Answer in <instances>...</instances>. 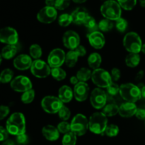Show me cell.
<instances>
[{"label": "cell", "instance_id": "cell-1", "mask_svg": "<svg viewBox=\"0 0 145 145\" xmlns=\"http://www.w3.org/2000/svg\"><path fill=\"white\" fill-rule=\"evenodd\" d=\"M6 128L9 134L18 136L25 133V119L21 113H14L6 123Z\"/></svg>", "mask_w": 145, "mask_h": 145}, {"label": "cell", "instance_id": "cell-2", "mask_svg": "<svg viewBox=\"0 0 145 145\" xmlns=\"http://www.w3.org/2000/svg\"><path fill=\"white\" fill-rule=\"evenodd\" d=\"M100 11L106 19L117 21L121 18L122 8L116 0H106L101 7Z\"/></svg>", "mask_w": 145, "mask_h": 145}, {"label": "cell", "instance_id": "cell-3", "mask_svg": "<svg viewBox=\"0 0 145 145\" xmlns=\"http://www.w3.org/2000/svg\"><path fill=\"white\" fill-rule=\"evenodd\" d=\"M108 126V118L103 113L97 112L91 116L89 120V129L94 134L102 135Z\"/></svg>", "mask_w": 145, "mask_h": 145}, {"label": "cell", "instance_id": "cell-4", "mask_svg": "<svg viewBox=\"0 0 145 145\" xmlns=\"http://www.w3.org/2000/svg\"><path fill=\"white\" fill-rule=\"evenodd\" d=\"M120 95L127 102L135 103L142 98L141 89L132 83L123 84L120 86Z\"/></svg>", "mask_w": 145, "mask_h": 145}, {"label": "cell", "instance_id": "cell-5", "mask_svg": "<svg viewBox=\"0 0 145 145\" xmlns=\"http://www.w3.org/2000/svg\"><path fill=\"white\" fill-rule=\"evenodd\" d=\"M123 45L130 53H138L141 51L142 42L140 35L135 32H130L123 38Z\"/></svg>", "mask_w": 145, "mask_h": 145}, {"label": "cell", "instance_id": "cell-6", "mask_svg": "<svg viewBox=\"0 0 145 145\" xmlns=\"http://www.w3.org/2000/svg\"><path fill=\"white\" fill-rule=\"evenodd\" d=\"M91 79L93 83L99 88H108L113 83L110 74L101 68L93 70L92 72Z\"/></svg>", "mask_w": 145, "mask_h": 145}, {"label": "cell", "instance_id": "cell-7", "mask_svg": "<svg viewBox=\"0 0 145 145\" xmlns=\"http://www.w3.org/2000/svg\"><path fill=\"white\" fill-rule=\"evenodd\" d=\"M71 125V131L77 136H82L89 129V120L82 114H77L73 118Z\"/></svg>", "mask_w": 145, "mask_h": 145}, {"label": "cell", "instance_id": "cell-8", "mask_svg": "<svg viewBox=\"0 0 145 145\" xmlns=\"http://www.w3.org/2000/svg\"><path fill=\"white\" fill-rule=\"evenodd\" d=\"M63 103L58 97L53 96H47L42 99L41 106L46 113L55 114L59 112L63 106Z\"/></svg>", "mask_w": 145, "mask_h": 145}, {"label": "cell", "instance_id": "cell-9", "mask_svg": "<svg viewBox=\"0 0 145 145\" xmlns=\"http://www.w3.org/2000/svg\"><path fill=\"white\" fill-rule=\"evenodd\" d=\"M31 72L37 78H46L50 74V67L48 64L41 59H35L31 67Z\"/></svg>", "mask_w": 145, "mask_h": 145}, {"label": "cell", "instance_id": "cell-10", "mask_svg": "<svg viewBox=\"0 0 145 145\" xmlns=\"http://www.w3.org/2000/svg\"><path fill=\"white\" fill-rule=\"evenodd\" d=\"M57 11L55 7H47L41 8L37 14V19L42 24H51L56 20Z\"/></svg>", "mask_w": 145, "mask_h": 145}, {"label": "cell", "instance_id": "cell-11", "mask_svg": "<svg viewBox=\"0 0 145 145\" xmlns=\"http://www.w3.org/2000/svg\"><path fill=\"white\" fill-rule=\"evenodd\" d=\"M11 88L16 92H25L32 89V82L28 77L23 75L14 78L10 84Z\"/></svg>", "mask_w": 145, "mask_h": 145}, {"label": "cell", "instance_id": "cell-12", "mask_svg": "<svg viewBox=\"0 0 145 145\" xmlns=\"http://www.w3.org/2000/svg\"><path fill=\"white\" fill-rule=\"evenodd\" d=\"M90 101L92 106L96 109H101L105 107L107 101V94L100 88L92 91L90 96Z\"/></svg>", "mask_w": 145, "mask_h": 145}, {"label": "cell", "instance_id": "cell-13", "mask_svg": "<svg viewBox=\"0 0 145 145\" xmlns=\"http://www.w3.org/2000/svg\"><path fill=\"white\" fill-rule=\"evenodd\" d=\"M18 41V33L14 28L5 27L0 29V42L7 45H16Z\"/></svg>", "mask_w": 145, "mask_h": 145}, {"label": "cell", "instance_id": "cell-14", "mask_svg": "<svg viewBox=\"0 0 145 145\" xmlns=\"http://www.w3.org/2000/svg\"><path fill=\"white\" fill-rule=\"evenodd\" d=\"M66 54L63 50L56 48L52 50L48 57V64L52 68L60 67L65 62Z\"/></svg>", "mask_w": 145, "mask_h": 145}, {"label": "cell", "instance_id": "cell-15", "mask_svg": "<svg viewBox=\"0 0 145 145\" xmlns=\"http://www.w3.org/2000/svg\"><path fill=\"white\" fill-rule=\"evenodd\" d=\"M62 41L64 45L70 50L76 49L79 45H80L79 35L74 31H66L62 37Z\"/></svg>", "mask_w": 145, "mask_h": 145}, {"label": "cell", "instance_id": "cell-16", "mask_svg": "<svg viewBox=\"0 0 145 145\" xmlns=\"http://www.w3.org/2000/svg\"><path fill=\"white\" fill-rule=\"evenodd\" d=\"M73 91L74 96L77 101H84L89 96V87L86 82H79L74 86Z\"/></svg>", "mask_w": 145, "mask_h": 145}, {"label": "cell", "instance_id": "cell-17", "mask_svg": "<svg viewBox=\"0 0 145 145\" xmlns=\"http://www.w3.org/2000/svg\"><path fill=\"white\" fill-rule=\"evenodd\" d=\"M32 63L33 61L31 57L25 54H21L17 56L13 62L14 67L21 71L26 70L31 68Z\"/></svg>", "mask_w": 145, "mask_h": 145}, {"label": "cell", "instance_id": "cell-18", "mask_svg": "<svg viewBox=\"0 0 145 145\" xmlns=\"http://www.w3.org/2000/svg\"><path fill=\"white\" fill-rule=\"evenodd\" d=\"M88 40L90 45L95 49H101L106 43L103 34L98 31L90 33L88 35Z\"/></svg>", "mask_w": 145, "mask_h": 145}, {"label": "cell", "instance_id": "cell-19", "mask_svg": "<svg viewBox=\"0 0 145 145\" xmlns=\"http://www.w3.org/2000/svg\"><path fill=\"white\" fill-rule=\"evenodd\" d=\"M71 15H72L73 23H74L75 24H77V25H82V24H84L85 21L90 16L87 10L83 7L76 8L71 14Z\"/></svg>", "mask_w": 145, "mask_h": 145}, {"label": "cell", "instance_id": "cell-20", "mask_svg": "<svg viewBox=\"0 0 145 145\" xmlns=\"http://www.w3.org/2000/svg\"><path fill=\"white\" fill-rule=\"evenodd\" d=\"M137 110V106L135 103L125 102L119 106V114L123 118H130L136 114Z\"/></svg>", "mask_w": 145, "mask_h": 145}, {"label": "cell", "instance_id": "cell-21", "mask_svg": "<svg viewBox=\"0 0 145 145\" xmlns=\"http://www.w3.org/2000/svg\"><path fill=\"white\" fill-rule=\"evenodd\" d=\"M42 134L46 140L51 142L56 141L59 137V132L57 127H55L51 125H48L42 127Z\"/></svg>", "mask_w": 145, "mask_h": 145}, {"label": "cell", "instance_id": "cell-22", "mask_svg": "<svg viewBox=\"0 0 145 145\" xmlns=\"http://www.w3.org/2000/svg\"><path fill=\"white\" fill-rule=\"evenodd\" d=\"M74 91L72 88L69 86H62L59 89L58 92V98L61 100L62 103H69L73 99Z\"/></svg>", "mask_w": 145, "mask_h": 145}, {"label": "cell", "instance_id": "cell-23", "mask_svg": "<svg viewBox=\"0 0 145 145\" xmlns=\"http://www.w3.org/2000/svg\"><path fill=\"white\" fill-rule=\"evenodd\" d=\"M87 62L88 65L91 69H93V70L97 69H99V67L101 65V56L97 52H93V53H91L89 55V57H88Z\"/></svg>", "mask_w": 145, "mask_h": 145}, {"label": "cell", "instance_id": "cell-24", "mask_svg": "<svg viewBox=\"0 0 145 145\" xmlns=\"http://www.w3.org/2000/svg\"><path fill=\"white\" fill-rule=\"evenodd\" d=\"M17 47L13 45H7L2 48L1 55L3 58L6 59H10L14 57L17 53Z\"/></svg>", "mask_w": 145, "mask_h": 145}, {"label": "cell", "instance_id": "cell-25", "mask_svg": "<svg viewBox=\"0 0 145 145\" xmlns=\"http://www.w3.org/2000/svg\"><path fill=\"white\" fill-rule=\"evenodd\" d=\"M79 55L76 53L74 50H69L66 54V57H65V64L67 65L69 67H74L76 65L77 62Z\"/></svg>", "mask_w": 145, "mask_h": 145}, {"label": "cell", "instance_id": "cell-26", "mask_svg": "<svg viewBox=\"0 0 145 145\" xmlns=\"http://www.w3.org/2000/svg\"><path fill=\"white\" fill-rule=\"evenodd\" d=\"M140 62V56L138 53H130L125 58V63L129 67H136Z\"/></svg>", "mask_w": 145, "mask_h": 145}, {"label": "cell", "instance_id": "cell-27", "mask_svg": "<svg viewBox=\"0 0 145 145\" xmlns=\"http://www.w3.org/2000/svg\"><path fill=\"white\" fill-rule=\"evenodd\" d=\"M91 75L92 72L90 69L86 67H82L76 73V77L78 78L79 82H86L91 79Z\"/></svg>", "mask_w": 145, "mask_h": 145}, {"label": "cell", "instance_id": "cell-28", "mask_svg": "<svg viewBox=\"0 0 145 145\" xmlns=\"http://www.w3.org/2000/svg\"><path fill=\"white\" fill-rule=\"evenodd\" d=\"M102 113L106 117H112L119 113V107L115 103H109V104L105 106Z\"/></svg>", "mask_w": 145, "mask_h": 145}, {"label": "cell", "instance_id": "cell-29", "mask_svg": "<svg viewBox=\"0 0 145 145\" xmlns=\"http://www.w3.org/2000/svg\"><path fill=\"white\" fill-rule=\"evenodd\" d=\"M30 55L35 59H39L42 55V48L38 44H33L29 48Z\"/></svg>", "mask_w": 145, "mask_h": 145}, {"label": "cell", "instance_id": "cell-30", "mask_svg": "<svg viewBox=\"0 0 145 145\" xmlns=\"http://www.w3.org/2000/svg\"><path fill=\"white\" fill-rule=\"evenodd\" d=\"M14 78V72L11 69H5L0 74V80L3 84L11 82Z\"/></svg>", "mask_w": 145, "mask_h": 145}, {"label": "cell", "instance_id": "cell-31", "mask_svg": "<svg viewBox=\"0 0 145 145\" xmlns=\"http://www.w3.org/2000/svg\"><path fill=\"white\" fill-rule=\"evenodd\" d=\"M76 136L77 135L72 131L65 134L62 140V145H76Z\"/></svg>", "mask_w": 145, "mask_h": 145}, {"label": "cell", "instance_id": "cell-32", "mask_svg": "<svg viewBox=\"0 0 145 145\" xmlns=\"http://www.w3.org/2000/svg\"><path fill=\"white\" fill-rule=\"evenodd\" d=\"M51 75L57 81H62L66 77V72L60 67H55L51 69Z\"/></svg>", "mask_w": 145, "mask_h": 145}, {"label": "cell", "instance_id": "cell-33", "mask_svg": "<svg viewBox=\"0 0 145 145\" xmlns=\"http://www.w3.org/2000/svg\"><path fill=\"white\" fill-rule=\"evenodd\" d=\"M98 26H99V29L102 32H108L113 28V24L110 20L104 18L99 21Z\"/></svg>", "mask_w": 145, "mask_h": 145}, {"label": "cell", "instance_id": "cell-34", "mask_svg": "<svg viewBox=\"0 0 145 145\" xmlns=\"http://www.w3.org/2000/svg\"><path fill=\"white\" fill-rule=\"evenodd\" d=\"M34 99H35V91L33 89H30L27 91L24 92L21 97L22 103H25V104L32 103Z\"/></svg>", "mask_w": 145, "mask_h": 145}, {"label": "cell", "instance_id": "cell-35", "mask_svg": "<svg viewBox=\"0 0 145 145\" xmlns=\"http://www.w3.org/2000/svg\"><path fill=\"white\" fill-rule=\"evenodd\" d=\"M122 8L127 11L133 9L137 4V0H117Z\"/></svg>", "mask_w": 145, "mask_h": 145}, {"label": "cell", "instance_id": "cell-36", "mask_svg": "<svg viewBox=\"0 0 145 145\" xmlns=\"http://www.w3.org/2000/svg\"><path fill=\"white\" fill-rule=\"evenodd\" d=\"M72 21V17L71 14H62L58 18V24L60 26L67 27L70 25Z\"/></svg>", "mask_w": 145, "mask_h": 145}, {"label": "cell", "instance_id": "cell-37", "mask_svg": "<svg viewBox=\"0 0 145 145\" xmlns=\"http://www.w3.org/2000/svg\"><path fill=\"white\" fill-rule=\"evenodd\" d=\"M84 25L89 31H91V32L96 31L97 29H99V26H98V24L96 23V19L91 16H89L87 19L85 21Z\"/></svg>", "mask_w": 145, "mask_h": 145}, {"label": "cell", "instance_id": "cell-38", "mask_svg": "<svg viewBox=\"0 0 145 145\" xmlns=\"http://www.w3.org/2000/svg\"><path fill=\"white\" fill-rule=\"evenodd\" d=\"M105 134L108 136V137H116L118 135L119 133V127L116 125L111 124L110 125H108L106 127V130H105Z\"/></svg>", "mask_w": 145, "mask_h": 145}, {"label": "cell", "instance_id": "cell-39", "mask_svg": "<svg viewBox=\"0 0 145 145\" xmlns=\"http://www.w3.org/2000/svg\"><path fill=\"white\" fill-rule=\"evenodd\" d=\"M127 26H128V23L125 18H120L116 21V28L119 32L124 33L127 30Z\"/></svg>", "mask_w": 145, "mask_h": 145}, {"label": "cell", "instance_id": "cell-40", "mask_svg": "<svg viewBox=\"0 0 145 145\" xmlns=\"http://www.w3.org/2000/svg\"><path fill=\"white\" fill-rule=\"evenodd\" d=\"M58 115L61 120H62L63 121H67V120H69L71 116L70 110L67 107L63 106L58 112Z\"/></svg>", "mask_w": 145, "mask_h": 145}, {"label": "cell", "instance_id": "cell-41", "mask_svg": "<svg viewBox=\"0 0 145 145\" xmlns=\"http://www.w3.org/2000/svg\"><path fill=\"white\" fill-rule=\"evenodd\" d=\"M70 3L71 0H55V8L57 10L62 11L68 8L70 5Z\"/></svg>", "mask_w": 145, "mask_h": 145}, {"label": "cell", "instance_id": "cell-42", "mask_svg": "<svg viewBox=\"0 0 145 145\" xmlns=\"http://www.w3.org/2000/svg\"><path fill=\"white\" fill-rule=\"evenodd\" d=\"M57 129L59 133L67 134V133L71 132V125L70 123H67V121H62L58 124Z\"/></svg>", "mask_w": 145, "mask_h": 145}, {"label": "cell", "instance_id": "cell-43", "mask_svg": "<svg viewBox=\"0 0 145 145\" xmlns=\"http://www.w3.org/2000/svg\"><path fill=\"white\" fill-rule=\"evenodd\" d=\"M107 93L110 96H116L118 93H120V86L116 83H112L107 88Z\"/></svg>", "mask_w": 145, "mask_h": 145}, {"label": "cell", "instance_id": "cell-44", "mask_svg": "<svg viewBox=\"0 0 145 145\" xmlns=\"http://www.w3.org/2000/svg\"><path fill=\"white\" fill-rule=\"evenodd\" d=\"M110 76H111L112 80L114 82H117L120 79L121 76V72L118 68H113L110 72Z\"/></svg>", "mask_w": 145, "mask_h": 145}, {"label": "cell", "instance_id": "cell-45", "mask_svg": "<svg viewBox=\"0 0 145 145\" xmlns=\"http://www.w3.org/2000/svg\"><path fill=\"white\" fill-rule=\"evenodd\" d=\"M28 142V137L25 133L16 136V142L20 145L26 144Z\"/></svg>", "mask_w": 145, "mask_h": 145}, {"label": "cell", "instance_id": "cell-46", "mask_svg": "<svg viewBox=\"0 0 145 145\" xmlns=\"http://www.w3.org/2000/svg\"><path fill=\"white\" fill-rule=\"evenodd\" d=\"M10 109L7 106H0V120H3L9 114Z\"/></svg>", "mask_w": 145, "mask_h": 145}, {"label": "cell", "instance_id": "cell-47", "mask_svg": "<svg viewBox=\"0 0 145 145\" xmlns=\"http://www.w3.org/2000/svg\"><path fill=\"white\" fill-rule=\"evenodd\" d=\"M8 134L7 128H4L2 126H0V142H4L8 140Z\"/></svg>", "mask_w": 145, "mask_h": 145}, {"label": "cell", "instance_id": "cell-48", "mask_svg": "<svg viewBox=\"0 0 145 145\" xmlns=\"http://www.w3.org/2000/svg\"><path fill=\"white\" fill-rule=\"evenodd\" d=\"M135 116L139 120H145V108H137Z\"/></svg>", "mask_w": 145, "mask_h": 145}, {"label": "cell", "instance_id": "cell-49", "mask_svg": "<svg viewBox=\"0 0 145 145\" xmlns=\"http://www.w3.org/2000/svg\"><path fill=\"white\" fill-rule=\"evenodd\" d=\"M74 50L76 51V53L78 54L79 57H84L86 55V50L85 49V48L82 45H79L76 49H74Z\"/></svg>", "mask_w": 145, "mask_h": 145}, {"label": "cell", "instance_id": "cell-50", "mask_svg": "<svg viewBox=\"0 0 145 145\" xmlns=\"http://www.w3.org/2000/svg\"><path fill=\"white\" fill-rule=\"evenodd\" d=\"M45 3L47 7H55V0H45Z\"/></svg>", "mask_w": 145, "mask_h": 145}, {"label": "cell", "instance_id": "cell-51", "mask_svg": "<svg viewBox=\"0 0 145 145\" xmlns=\"http://www.w3.org/2000/svg\"><path fill=\"white\" fill-rule=\"evenodd\" d=\"M79 82V79H78V78L76 77V76H73L70 78V83L72 84H74L75 86V85L77 84Z\"/></svg>", "mask_w": 145, "mask_h": 145}, {"label": "cell", "instance_id": "cell-52", "mask_svg": "<svg viewBox=\"0 0 145 145\" xmlns=\"http://www.w3.org/2000/svg\"><path fill=\"white\" fill-rule=\"evenodd\" d=\"M143 76H144V71L142 70L140 71V72L136 74V76H135L136 80H140V79H142Z\"/></svg>", "mask_w": 145, "mask_h": 145}, {"label": "cell", "instance_id": "cell-53", "mask_svg": "<svg viewBox=\"0 0 145 145\" xmlns=\"http://www.w3.org/2000/svg\"><path fill=\"white\" fill-rule=\"evenodd\" d=\"M1 145H16L15 142L13 140H7L6 141L3 142L2 144Z\"/></svg>", "mask_w": 145, "mask_h": 145}, {"label": "cell", "instance_id": "cell-54", "mask_svg": "<svg viewBox=\"0 0 145 145\" xmlns=\"http://www.w3.org/2000/svg\"><path fill=\"white\" fill-rule=\"evenodd\" d=\"M76 4H83V3L86 2L87 0H72Z\"/></svg>", "mask_w": 145, "mask_h": 145}, {"label": "cell", "instance_id": "cell-55", "mask_svg": "<svg viewBox=\"0 0 145 145\" xmlns=\"http://www.w3.org/2000/svg\"><path fill=\"white\" fill-rule=\"evenodd\" d=\"M141 93H142V97L145 99V85L143 86V87L141 89Z\"/></svg>", "mask_w": 145, "mask_h": 145}, {"label": "cell", "instance_id": "cell-56", "mask_svg": "<svg viewBox=\"0 0 145 145\" xmlns=\"http://www.w3.org/2000/svg\"><path fill=\"white\" fill-rule=\"evenodd\" d=\"M140 4L141 7L145 8V0H140Z\"/></svg>", "mask_w": 145, "mask_h": 145}, {"label": "cell", "instance_id": "cell-57", "mask_svg": "<svg viewBox=\"0 0 145 145\" xmlns=\"http://www.w3.org/2000/svg\"><path fill=\"white\" fill-rule=\"evenodd\" d=\"M141 51L143 52V53L145 54V44H142V46Z\"/></svg>", "mask_w": 145, "mask_h": 145}, {"label": "cell", "instance_id": "cell-58", "mask_svg": "<svg viewBox=\"0 0 145 145\" xmlns=\"http://www.w3.org/2000/svg\"><path fill=\"white\" fill-rule=\"evenodd\" d=\"M2 56H1V53H0V65H1V62H2Z\"/></svg>", "mask_w": 145, "mask_h": 145}, {"label": "cell", "instance_id": "cell-59", "mask_svg": "<svg viewBox=\"0 0 145 145\" xmlns=\"http://www.w3.org/2000/svg\"><path fill=\"white\" fill-rule=\"evenodd\" d=\"M0 83H1V80H0Z\"/></svg>", "mask_w": 145, "mask_h": 145}]
</instances>
